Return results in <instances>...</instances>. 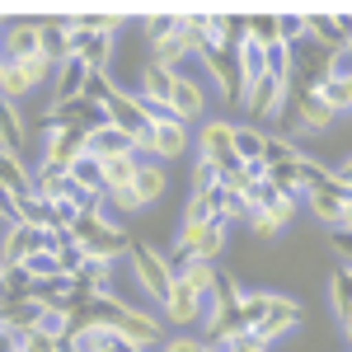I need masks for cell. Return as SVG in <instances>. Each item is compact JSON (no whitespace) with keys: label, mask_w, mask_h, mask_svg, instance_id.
I'll list each match as a JSON object with an SVG mask.
<instances>
[{"label":"cell","mask_w":352,"mask_h":352,"mask_svg":"<svg viewBox=\"0 0 352 352\" xmlns=\"http://www.w3.org/2000/svg\"><path fill=\"white\" fill-rule=\"evenodd\" d=\"M94 305V320L104 329H113L118 338H127L132 348H160L164 343V329L155 315H146V310H136V305H127L122 296H113V300H89Z\"/></svg>","instance_id":"obj_1"},{"label":"cell","mask_w":352,"mask_h":352,"mask_svg":"<svg viewBox=\"0 0 352 352\" xmlns=\"http://www.w3.org/2000/svg\"><path fill=\"white\" fill-rule=\"evenodd\" d=\"M71 240L80 244L89 258H122V254H132V240H127V230L118 226V221L104 212V207H94V212H85V217H76V226H71Z\"/></svg>","instance_id":"obj_2"},{"label":"cell","mask_w":352,"mask_h":352,"mask_svg":"<svg viewBox=\"0 0 352 352\" xmlns=\"http://www.w3.org/2000/svg\"><path fill=\"white\" fill-rule=\"evenodd\" d=\"M127 263H132L136 287L155 300V305H164V296L174 292V258H169V254H160L155 244H132Z\"/></svg>","instance_id":"obj_3"},{"label":"cell","mask_w":352,"mask_h":352,"mask_svg":"<svg viewBox=\"0 0 352 352\" xmlns=\"http://www.w3.org/2000/svg\"><path fill=\"white\" fill-rule=\"evenodd\" d=\"M192 146V136H188V122H164V127H151L146 136H136V155L141 160H179L184 151Z\"/></svg>","instance_id":"obj_4"},{"label":"cell","mask_w":352,"mask_h":352,"mask_svg":"<svg viewBox=\"0 0 352 352\" xmlns=\"http://www.w3.org/2000/svg\"><path fill=\"white\" fill-rule=\"evenodd\" d=\"M85 155V132H66V127H52L43 122V160L38 164H52V169H66Z\"/></svg>","instance_id":"obj_5"},{"label":"cell","mask_w":352,"mask_h":352,"mask_svg":"<svg viewBox=\"0 0 352 352\" xmlns=\"http://www.w3.org/2000/svg\"><path fill=\"white\" fill-rule=\"evenodd\" d=\"M5 61H28L43 52V19H0Z\"/></svg>","instance_id":"obj_6"},{"label":"cell","mask_w":352,"mask_h":352,"mask_svg":"<svg viewBox=\"0 0 352 352\" xmlns=\"http://www.w3.org/2000/svg\"><path fill=\"white\" fill-rule=\"evenodd\" d=\"M287 109H296L292 141H300V136H310V132H329V127H333V118H338L320 94H300V89H292V104H287Z\"/></svg>","instance_id":"obj_7"},{"label":"cell","mask_w":352,"mask_h":352,"mask_svg":"<svg viewBox=\"0 0 352 352\" xmlns=\"http://www.w3.org/2000/svg\"><path fill=\"white\" fill-rule=\"evenodd\" d=\"M207 305H212V296H202V292H192L184 282H174V292L164 296L160 310L174 329H188V324H197V320H207Z\"/></svg>","instance_id":"obj_8"},{"label":"cell","mask_w":352,"mask_h":352,"mask_svg":"<svg viewBox=\"0 0 352 352\" xmlns=\"http://www.w3.org/2000/svg\"><path fill=\"white\" fill-rule=\"evenodd\" d=\"M292 329H300V305L292 296H272V305H268V315L258 320V329H254V338L258 343H277V338H287Z\"/></svg>","instance_id":"obj_9"},{"label":"cell","mask_w":352,"mask_h":352,"mask_svg":"<svg viewBox=\"0 0 352 352\" xmlns=\"http://www.w3.org/2000/svg\"><path fill=\"white\" fill-rule=\"evenodd\" d=\"M89 80H94V71L85 66V61H61L52 76V104H76V99H85L89 94Z\"/></svg>","instance_id":"obj_10"},{"label":"cell","mask_w":352,"mask_h":352,"mask_svg":"<svg viewBox=\"0 0 352 352\" xmlns=\"http://www.w3.org/2000/svg\"><path fill=\"white\" fill-rule=\"evenodd\" d=\"M296 217V197H272L268 207H258V212H249V230L258 235V240H277L282 230H287V221Z\"/></svg>","instance_id":"obj_11"},{"label":"cell","mask_w":352,"mask_h":352,"mask_svg":"<svg viewBox=\"0 0 352 352\" xmlns=\"http://www.w3.org/2000/svg\"><path fill=\"white\" fill-rule=\"evenodd\" d=\"M197 155H207V160L217 164H230L235 160V122H202V132H197Z\"/></svg>","instance_id":"obj_12"},{"label":"cell","mask_w":352,"mask_h":352,"mask_svg":"<svg viewBox=\"0 0 352 352\" xmlns=\"http://www.w3.org/2000/svg\"><path fill=\"white\" fill-rule=\"evenodd\" d=\"M207 104H212V89H207L202 80H192V76H184V71H179L174 99H169V109L179 113V122H197V118L207 113Z\"/></svg>","instance_id":"obj_13"},{"label":"cell","mask_w":352,"mask_h":352,"mask_svg":"<svg viewBox=\"0 0 352 352\" xmlns=\"http://www.w3.org/2000/svg\"><path fill=\"white\" fill-rule=\"evenodd\" d=\"M132 151H136V136L122 132V127H113V122H104V127H94V132L85 136V155H94V160L132 155Z\"/></svg>","instance_id":"obj_14"},{"label":"cell","mask_w":352,"mask_h":352,"mask_svg":"<svg viewBox=\"0 0 352 352\" xmlns=\"http://www.w3.org/2000/svg\"><path fill=\"white\" fill-rule=\"evenodd\" d=\"M305 33H310V43L324 47L329 56L348 52V33H343V19H338V14H305Z\"/></svg>","instance_id":"obj_15"},{"label":"cell","mask_w":352,"mask_h":352,"mask_svg":"<svg viewBox=\"0 0 352 352\" xmlns=\"http://www.w3.org/2000/svg\"><path fill=\"white\" fill-rule=\"evenodd\" d=\"M300 202H305V212L320 221V226H329V230H338V226H343V207H348V197H343V192H333V188H310Z\"/></svg>","instance_id":"obj_16"},{"label":"cell","mask_w":352,"mask_h":352,"mask_svg":"<svg viewBox=\"0 0 352 352\" xmlns=\"http://www.w3.org/2000/svg\"><path fill=\"white\" fill-rule=\"evenodd\" d=\"M202 66L217 85L221 99H235L240 94V71H235V52H202Z\"/></svg>","instance_id":"obj_17"},{"label":"cell","mask_w":352,"mask_h":352,"mask_svg":"<svg viewBox=\"0 0 352 352\" xmlns=\"http://www.w3.org/2000/svg\"><path fill=\"white\" fill-rule=\"evenodd\" d=\"M0 192H10L14 202H28L33 197V169L19 155H0Z\"/></svg>","instance_id":"obj_18"},{"label":"cell","mask_w":352,"mask_h":352,"mask_svg":"<svg viewBox=\"0 0 352 352\" xmlns=\"http://www.w3.org/2000/svg\"><path fill=\"white\" fill-rule=\"evenodd\" d=\"M174 282H184L192 292H202V296H212L221 282V268L217 263H207V258H184L179 268H174Z\"/></svg>","instance_id":"obj_19"},{"label":"cell","mask_w":352,"mask_h":352,"mask_svg":"<svg viewBox=\"0 0 352 352\" xmlns=\"http://www.w3.org/2000/svg\"><path fill=\"white\" fill-rule=\"evenodd\" d=\"M66 348H71V352H141V348H132L127 338H118V333H113V329H104V324L76 333Z\"/></svg>","instance_id":"obj_20"},{"label":"cell","mask_w":352,"mask_h":352,"mask_svg":"<svg viewBox=\"0 0 352 352\" xmlns=\"http://www.w3.org/2000/svg\"><path fill=\"white\" fill-rule=\"evenodd\" d=\"M136 197H141V207H155L164 202V192H169V174H164L160 160H141V174H136Z\"/></svg>","instance_id":"obj_21"},{"label":"cell","mask_w":352,"mask_h":352,"mask_svg":"<svg viewBox=\"0 0 352 352\" xmlns=\"http://www.w3.org/2000/svg\"><path fill=\"white\" fill-rule=\"evenodd\" d=\"M174 85H179V71H164V66H141V99H151V104H169L174 99Z\"/></svg>","instance_id":"obj_22"},{"label":"cell","mask_w":352,"mask_h":352,"mask_svg":"<svg viewBox=\"0 0 352 352\" xmlns=\"http://www.w3.org/2000/svg\"><path fill=\"white\" fill-rule=\"evenodd\" d=\"M263 151H268V132L254 127V122H240L235 127V160L244 169H254V164H263Z\"/></svg>","instance_id":"obj_23"},{"label":"cell","mask_w":352,"mask_h":352,"mask_svg":"<svg viewBox=\"0 0 352 352\" xmlns=\"http://www.w3.org/2000/svg\"><path fill=\"white\" fill-rule=\"evenodd\" d=\"M99 169H104V188L118 192V188H132L136 174H141V155H113V160H99Z\"/></svg>","instance_id":"obj_24"},{"label":"cell","mask_w":352,"mask_h":352,"mask_svg":"<svg viewBox=\"0 0 352 352\" xmlns=\"http://www.w3.org/2000/svg\"><path fill=\"white\" fill-rule=\"evenodd\" d=\"M24 141H28V132H24L19 109L0 99V155H19V151H24Z\"/></svg>","instance_id":"obj_25"},{"label":"cell","mask_w":352,"mask_h":352,"mask_svg":"<svg viewBox=\"0 0 352 352\" xmlns=\"http://www.w3.org/2000/svg\"><path fill=\"white\" fill-rule=\"evenodd\" d=\"M71 184H76V188L80 192H89V197H99V202H104V169H99V160H94V155H80V160L71 164Z\"/></svg>","instance_id":"obj_26"},{"label":"cell","mask_w":352,"mask_h":352,"mask_svg":"<svg viewBox=\"0 0 352 352\" xmlns=\"http://www.w3.org/2000/svg\"><path fill=\"white\" fill-rule=\"evenodd\" d=\"M28 89H33V80H28L24 61H0V99L5 104H19Z\"/></svg>","instance_id":"obj_27"},{"label":"cell","mask_w":352,"mask_h":352,"mask_svg":"<svg viewBox=\"0 0 352 352\" xmlns=\"http://www.w3.org/2000/svg\"><path fill=\"white\" fill-rule=\"evenodd\" d=\"M43 52L52 56L56 66L71 61V33H66V19H43Z\"/></svg>","instance_id":"obj_28"},{"label":"cell","mask_w":352,"mask_h":352,"mask_svg":"<svg viewBox=\"0 0 352 352\" xmlns=\"http://www.w3.org/2000/svg\"><path fill=\"white\" fill-rule=\"evenodd\" d=\"M52 258H56V268H61V277H66V282H76V277L85 272V258H89V254H85L71 235H61V244L52 249Z\"/></svg>","instance_id":"obj_29"},{"label":"cell","mask_w":352,"mask_h":352,"mask_svg":"<svg viewBox=\"0 0 352 352\" xmlns=\"http://www.w3.org/2000/svg\"><path fill=\"white\" fill-rule=\"evenodd\" d=\"M28 296H33V282H28L24 268L0 272V310H5V305H19V300H28Z\"/></svg>","instance_id":"obj_30"},{"label":"cell","mask_w":352,"mask_h":352,"mask_svg":"<svg viewBox=\"0 0 352 352\" xmlns=\"http://www.w3.org/2000/svg\"><path fill=\"white\" fill-rule=\"evenodd\" d=\"M151 52H155V56H151L155 66H164V71H179V66H184V61L192 56V47L184 43V38H179V33H174V38H164V43H155Z\"/></svg>","instance_id":"obj_31"},{"label":"cell","mask_w":352,"mask_h":352,"mask_svg":"<svg viewBox=\"0 0 352 352\" xmlns=\"http://www.w3.org/2000/svg\"><path fill=\"white\" fill-rule=\"evenodd\" d=\"M226 240H230V226H226V221H212V226L202 230V244H197V254H192V258L217 263L221 254H226Z\"/></svg>","instance_id":"obj_32"},{"label":"cell","mask_w":352,"mask_h":352,"mask_svg":"<svg viewBox=\"0 0 352 352\" xmlns=\"http://www.w3.org/2000/svg\"><path fill=\"white\" fill-rule=\"evenodd\" d=\"M329 305H333V315H338V324L352 315V282H348V272L338 268L333 277H329Z\"/></svg>","instance_id":"obj_33"},{"label":"cell","mask_w":352,"mask_h":352,"mask_svg":"<svg viewBox=\"0 0 352 352\" xmlns=\"http://www.w3.org/2000/svg\"><path fill=\"white\" fill-rule=\"evenodd\" d=\"M300 146L292 136H268V151H263V169H277V164H296Z\"/></svg>","instance_id":"obj_34"},{"label":"cell","mask_w":352,"mask_h":352,"mask_svg":"<svg viewBox=\"0 0 352 352\" xmlns=\"http://www.w3.org/2000/svg\"><path fill=\"white\" fill-rule=\"evenodd\" d=\"M104 212L109 217H132V212H146L136 188H118V192H104Z\"/></svg>","instance_id":"obj_35"},{"label":"cell","mask_w":352,"mask_h":352,"mask_svg":"<svg viewBox=\"0 0 352 352\" xmlns=\"http://www.w3.org/2000/svg\"><path fill=\"white\" fill-rule=\"evenodd\" d=\"M221 184V164L207 160V155H197L192 160V192H212Z\"/></svg>","instance_id":"obj_36"},{"label":"cell","mask_w":352,"mask_h":352,"mask_svg":"<svg viewBox=\"0 0 352 352\" xmlns=\"http://www.w3.org/2000/svg\"><path fill=\"white\" fill-rule=\"evenodd\" d=\"M249 38L258 47H277V14H249Z\"/></svg>","instance_id":"obj_37"},{"label":"cell","mask_w":352,"mask_h":352,"mask_svg":"<svg viewBox=\"0 0 352 352\" xmlns=\"http://www.w3.org/2000/svg\"><path fill=\"white\" fill-rule=\"evenodd\" d=\"M217 212H212V202H207V192H192L188 207H184V226H212Z\"/></svg>","instance_id":"obj_38"},{"label":"cell","mask_w":352,"mask_h":352,"mask_svg":"<svg viewBox=\"0 0 352 352\" xmlns=\"http://www.w3.org/2000/svg\"><path fill=\"white\" fill-rule=\"evenodd\" d=\"M207 348H221V352H268V343H258L254 333H235V338H221V343H207Z\"/></svg>","instance_id":"obj_39"},{"label":"cell","mask_w":352,"mask_h":352,"mask_svg":"<svg viewBox=\"0 0 352 352\" xmlns=\"http://www.w3.org/2000/svg\"><path fill=\"white\" fill-rule=\"evenodd\" d=\"M160 352H207L202 338H192V333H174V338H164Z\"/></svg>","instance_id":"obj_40"},{"label":"cell","mask_w":352,"mask_h":352,"mask_svg":"<svg viewBox=\"0 0 352 352\" xmlns=\"http://www.w3.org/2000/svg\"><path fill=\"white\" fill-rule=\"evenodd\" d=\"M333 179L343 184V192H352V155H348V160H338V164H333Z\"/></svg>","instance_id":"obj_41"},{"label":"cell","mask_w":352,"mask_h":352,"mask_svg":"<svg viewBox=\"0 0 352 352\" xmlns=\"http://www.w3.org/2000/svg\"><path fill=\"white\" fill-rule=\"evenodd\" d=\"M338 80V76H333ZM343 89H348V104H352V76H343Z\"/></svg>","instance_id":"obj_42"},{"label":"cell","mask_w":352,"mask_h":352,"mask_svg":"<svg viewBox=\"0 0 352 352\" xmlns=\"http://www.w3.org/2000/svg\"><path fill=\"white\" fill-rule=\"evenodd\" d=\"M343 333H348V343H352V315H348V320H343Z\"/></svg>","instance_id":"obj_43"},{"label":"cell","mask_w":352,"mask_h":352,"mask_svg":"<svg viewBox=\"0 0 352 352\" xmlns=\"http://www.w3.org/2000/svg\"><path fill=\"white\" fill-rule=\"evenodd\" d=\"M0 61H5V38H0Z\"/></svg>","instance_id":"obj_44"},{"label":"cell","mask_w":352,"mask_h":352,"mask_svg":"<svg viewBox=\"0 0 352 352\" xmlns=\"http://www.w3.org/2000/svg\"><path fill=\"white\" fill-rule=\"evenodd\" d=\"M343 272H348V282H352V268H343Z\"/></svg>","instance_id":"obj_45"},{"label":"cell","mask_w":352,"mask_h":352,"mask_svg":"<svg viewBox=\"0 0 352 352\" xmlns=\"http://www.w3.org/2000/svg\"><path fill=\"white\" fill-rule=\"evenodd\" d=\"M207 352H221V348H207Z\"/></svg>","instance_id":"obj_46"},{"label":"cell","mask_w":352,"mask_h":352,"mask_svg":"<svg viewBox=\"0 0 352 352\" xmlns=\"http://www.w3.org/2000/svg\"><path fill=\"white\" fill-rule=\"evenodd\" d=\"M0 272H5V263H0Z\"/></svg>","instance_id":"obj_47"},{"label":"cell","mask_w":352,"mask_h":352,"mask_svg":"<svg viewBox=\"0 0 352 352\" xmlns=\"http://www.w3.org/2000/svg\"><path fill=\"white\" fill-rule=\"evenodd\" d=\"M61 352H71V348H61Z\"/></svg>","instance_id":"obj_48"}]
</instances>
